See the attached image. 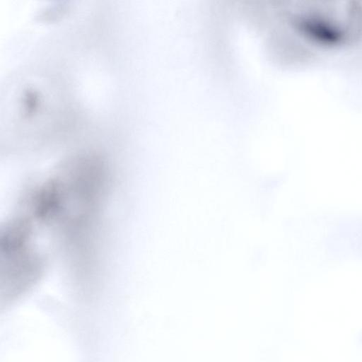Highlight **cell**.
Masks as SVG:
<instances>
[{
  "label": "cell",
  "instance_id": "obj_1",
  "mask_svg": "<svg viewBox=\"0 0 362 362\" xmlns=\"http://www.w3.org/2000/svg\"><path fill=\"white\" fill-rule=\"evenodd\" d=\"M293 23L307 40L339 46L362 31V0H298Z\"/></svg>",
  "mask_w": 362,
  "mask_h": 362
}]
</instances>
